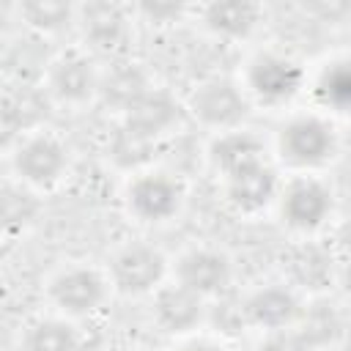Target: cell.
I'll return each mask as SVG.
<instances>
[{
    "mask_svg": "<svg viewBox=\"0 0 351 351\" xmlns=\"http://www.w3.org/2000/svg\"><path fill=\"white\" fill-rule=\"evenodd\" d=\"M337 151H340L337 132L321 115H293L277 132L280 159L299 173L321 170L337 156Z\"/></svg>",
    "mask_w": 351,
    "mask_h": 351,
    "instance_id": "obj_1",
    "label": "cell"
},
{
    "mask_svg": "<svg viewBox=\"0 0 351 351\" xmlns=\"http://www.w3.org/2000/svg\"><path fill=\"white\" fill-rule=\"evenodd\" d=\"M304 85H307L304 69L291 55H282L274 49L258 52L247 63L244 82H241L247 99L269 110L291 104L304 90Z\"/></svg>",
    "mask_w": 351,
    "mask_h": 351,
    "instance_id": "obj_2",
    "label": "cell"
},
{
    "mask_svg": "<svg viewBox=\"0 0 351 351\" xmlns=\"http://www.w3.org/2000/svg\"><path fill=\"white\" fill-rule=\"evenodd\" d=\"M277 206H280L282 222L293 233H315L332 217L335 195H332V186L326 181H321L318 176L302 173V176H293L288 184L280 186Z\"/></svg>",
    "mask_w": 351,
    "mask_h": 351,
    "instance_id": "obj_3",
    "label": "cell"
},
{
    "mask_svg": "<svg viewBox=\"0 0 351 351\" xmlns=\"http://www.w3.org/2000/svg\"><path fill=\"white\" fill-rule=\"evenodd\" d=\"M11 165L25 186L52 189L69 173V148L49 132H33L16 143Z\"/></svg>",
    "mask_w": 351,
    "mask_h": 351,
    "instance_id": "obj_4",
    "label": "cell"
},
{
    "mask_svg": "<svg viewBox=\"0 0 351 351\" xmlns=\"http://www.w3.org/2000/svg\"><path fill=\"white\" fill-rule=\"evenodd\" d=\"M252 101L247 99L244 88L228 77H208L197 82L189 93V112L217 132L239 129L241 121L250 115Z\"/></svg>",
    "mask_w": 351,
    "mask_h": 351,
    "instance_id": "obj_5",
    "label": "cell"
},
{
    "mask_svg": "<svg viewBox=\"0 0 351 351\" xmlns=\"http://www.w3.org/2000/svg\"><path fill=\"white\" fill-rule=\"evenodd\" d=\"M184 186L173 173L165 170H140L126 186V208L132 217L148 225L173 219L181 211Z\"/></svg>",
    "mask_w": 351,
    "mask_h": 351,
    "instance_id": "obj_6",
    "label": "cell"
},
{
    "mask_svg": "<svg viewBox=\"0 0 351 351\" xmlns=\"http://www.w3.org/2000/svg\"><path fill=\"white\" fill-rule=\"evenodd\" d=\"M167 261L162 250L145 241H129L110 258V280L123 296H143L162 285Z\"/></svg>",
    "mask_w": 351,
    "mask_h": 351,
    "instance_id": "obj_7",
    "label": "cell"
},
{
    "mask_svg": "<svg viewBox=\"0 0 351 351\" xmlns=\"http://www.w3.org/2000/svg\"><path fill=\"white\" fill-rule=\"evenodd\" d=\"M74 22L80 25L85 44L107 55H121L132 36V14L121 3H85L74 8Z\"/></svg>",
    "mask_w": 351,
    "mask_h": 351,
    "instance_id": "obj_8",
    "label": "cell"
},
{
    "mask_svg": "<svg viewBox=\"0 0 351 351\" xmlns=\"http://www.w3.org/2000/svg\"><path fill=\"white\" fill-rule=\"evenodd\" d=\"M107 280L90 266H66L52 274L47 293L49 302L66 315H90L107 299Z\"/></svg>",
    "mask_w": 351,
    "mask_h": 351,
    "instance_id": "obj_9",
    "label": "cell"
},
{
    "mask_svg": "<svg viewBox=\"0 0 351 351\" xmlns=\"http://www.w3.org/2000/svg\"><path fill=\"white\" fill-rule=\"evenodd\" d=\"M47 90L55 101L80 107L99 93V69L82 49L60 52L47 69Z\"/></svg>",
    "mask_w": 351,
    "mask_h": 351,
    "instance_id": "obj_10",
    "label": "cell"
},
{
    "mask_svg": "<svg viewBox=\"0 0 351 351\" xmlns=\"http://www.w3.org/2000/svg\"><path fill=\"white\" fill-rule=\"evenodd\" d=\"M222 189H225V200L239 214H258L277 200L280 178L277 170L269 165V159H261L255 165L222 176Z\"/></svg>",
    "mask_w": 351,
    "mask_h": 351,
    "instance_id": "obj_11",
    "label": "cell"
},
{
    "mask_svg": "<svg viewBox=\"0 0 351 351\" xmlns=\"http://www.w3.org/2000/svg\"><path fill=\"white\" fill-rule=\"evenodd\" d=\"M302 313V299L299 293L285 285V282H269L255 288L244 302H241V315L244 324L258 326L263 332L271 329H285V326H296Z\"/></svg>",
    "mask_w": 351,
    "mask_h": 351,
    "instance_id": "obj_12",
    "label": "cell"
},
{
    "mask_svg": "<svg viewBox=\"0 0 351 351\" xmlns=\"http://www.w3.org/2000/svg\"><path fill=\"white\" fill-rule=\"evenodd\" d=\"M233 277V266L225 252L211 247H192L176 263V282L195 291L197 296H219Z\"/></svg>",
    "mask_w": 351,
    "mask_h": 351,
    "instance_id": "obj_13",
    "label": "cell"
},
{
    "mask_svg": "<svg viewBox=\"0 0 351 351\" xmlns=\"http://www.w3.org/2000/svg\"><path fill=\"white\" fill-rule=\"evenodd\" d=\"M285 277L293 291H307V293H324L335 282V258L326 247L315 241H302L288 250L282 261Z\"/></svg>",
    "mask_w": 351,
    "mask_h": 351,
    "instance_id": "obj_14",
    "label": "cell"
},
{
    "mask_svg": "<svg viewBox=\"0 0 351 351\" xmlns=\"http://www.w3.org/2000/svg\"><path fill=\"white\" fill-rule=\"evenodd\" d=\"M206 315V299L181 282H167L154 291V321L167 335H186L200 326Z\"/></svg>",
    "mask_w": 351,
    "mask_h": 351,
    "instance_id": "obj_15",
    "label": "cell"
},
{
    "mask_svg": "<svg viewBox=\"0 0 351 351\" xmlns=\"http://www.w3.org/2000/svg\"><path fill=\"white\" fill-rule=\"evenodd\" d=\"M203 27L225 41L250 38L263 22V8L250 0H217L200 8Z\"/></svg>",
    "mask_w": 351,
    "mask_h": 351,
    "instance_id": "obj_16",
    "label": "cell"
},
{
    "mask_svg": "<svg viewBox=\"0 0 351 351\" xmlns=\"http://www.w3.org/2000/svg\"><path fill=\"white\" fill-rule=\"evenodd\" d=\"M208 159H211V167L222 176L233 173V170H241L247 165H255L261 159H266V145L263 140L250 132V129H230V132H219L208 148Z\"/></svg>",
    "mask_w": 351,
    "mask_h": 351,
    "instance_id": "obj_17",
    "label": "cell"
},
{
    "mask_svg": "<svg viewBox=\"0 0 351 351\" xmlns=\"http://www.w3.org/2000/svg\"><path fill=\"white\" fill-rule=\"evenodd\" d=\"M123 115H126L123 123L129 129L145 134L148 140H159L165 132L173 129V123L178 118V107H176V101L165 90H159V88L151 85Z\"/></svg>",
    "mask_w": 351,
    "mask_h": 351,
    "instance_id": "obj_18",
    "label": "cell"
},
{
    "mask_svg": "<svg viewBox=\"0 0 351 351\" xmlns=\"http://www.w3.org/2000/svg\"><path fill=\"white\" fill-rule=\"evenodd\" d=\"M41 214V200L36 189L19 184H0V239H14L27 233Z\"/></svg>",
    "mask_w": 351,
    "mask_h": 351,
    "instance_id": "obj_19",
    "label": "cell"
},
{
    "mask_svg": "<svg viewBox=\"0 0 351 351\" xmlns=\"http://www.w3.org/2000/svg\"><path fill=\"white\" fill-rule=\"evenodd\" d=\"M310 93H313L315 107H321V110H326L332 115H346L348 104H351V69H348V58H343V55L329 58L318 69V74L313 77Z\"/></svg>",
    "mask_w": 351,
    "mask_h": 351,
    "instance_id": "obj_20",
    "label": "cell"
},
{
    "mask_svg": "<svg viewBox=\"0 0 351 351\" xmlns=\"http://www.w3.org/2000/svg\"><path fill=\"white\" fill-rule=\"evenodd\" d=\"M151 88L145 71L137 63H115L107 74H99V96L126 112Z\"/></svg>",
    "mask_w": 351,
    "mask_h": 351,
    "instance_id": "obj_21",
    "label": "cell"
},
{
    "mask_svg": "<svg viewBox=\"0 0 351 351\" xmlns=\"http://www.w3.org/2000/svg\"><path fill=\"white\" fill-rule=\"evenodd\" d=\"M296 326L304 332V337L313 343V348H321V346H332L343 337L346 318H343V310L335 302L315 299L313 304H302Z\"/></svg>",
    "mask_w": 351,
    "mask_h": 351,
    "instance_id": "obj_22",
    "label": "cell"
},
{
    "mask_svg": "<svg viewBox=\"0 0 351 351\" xmlns=\"http://www.w3.org/2000/svg\"><path fill=\"white\" fill-rule=\"evenodd\" d=\"M25 351H80V337L74 326L63 318H44L27 326L22 337Z\"/></svg>",
    "mask_w": 351,
    "mask_h": 351,
    "instance_id": "obj_23",
    "label": "cell"
},
{
    "mask_svg": "<svg viewBox=\"0 0 351 351\" xmlns=\"http://www.w3.org/2000/svg\"><path fill=\"white\" fill-rule=\"evenodd\" d=\"M154 151H156V140H148L145 134L129 129L126 123L112 134L110 148H107L110 159H112L118 167H123V170H134V173H140V170L151 162Z\"/></svg>",
    "mask_w": 351,
    "mask_h": 351,
    "instance_id": "obj_24",
    "label": "cell"
},
{
    "mask_svg": "<svg viewBox=\"0 0 351 351\" xmlns=\"http://www.w3.org/2000/svg\"><path fill=\"white\" fill-rule=\"evenodd\" d=\"M19 16L27 27L38 33H58L69 22H74V5L60 0H30L19 5Z\"/></svg>",
    "mask_w": 351,
    "mask_h": 351,
    "instance_id": "obj_25",
    "label": "cell"
},
{
    "mask_svg": "<svg viewBox=\"0 0 351 351\" xmlns=\"http://www.w3.org/2000/svg\"><path fill=\"white\" fill-rule=\"evenodd\" d=\"M33 115L27 110V101L22 96H3L0 99V143H8V140H22L25 137V129L30 126Z\"/></svg>",
    "mask_w": 351,
    "mask_h": 351,
    "instance_id": "obj_26",
    "label": "cell"
},
{
    "mask_svg": "<svg viewBox=\"0 0 351 351\" xmlns=\"http://www.w3.org/2000/svg\"><path fill=\"white\" fill-rule=\"evenodd\" d=\"M258 351H315V348L299 326H285L266 332L263 340L258 343Z\"/></svg>",
    "mask_w": 351,
    "mask_h": 351,
    "instance_id": "obj_27",
    "label": "cell"
},
{
    "mask_svg": "<svg viewBox=\"0 0 351 351\" xmlns=\"http://www.w3.org/2000/svg\"><path fill=\"white\" fill-rule=\"evenodd\" d=\"M181 5H173V3H145V5H140V14H145V16H151L154 22H176L178 16H181Z\"/></svg>",
    "mask_w": 351,
    "mask_h": 351,
    "instance_id": "obj_28",
    "label": "cell"
},
{
    "mask_svg": "<svg viewBox=\"0 0 351 351\" xmlns=\"http://www.w3.org/2000/svg\"><path fill=\"white\" fill-rule=\"evenodd\" d=\"M186 351H217V348H211V346H197V348H186Z\"/></svg>",
    "mask_w": 351,
    "mask_h": 351,
    "instance_id": "obj_29",
    "label": "cell"
},
{
    "mask_svg": "<svg viewBox=\"0 0 351 351\" xmlns=\"http://www.w3.org/2000/svg\"><path fill=\"white\" fill-rule=\"evenodd\" d=\"M0 47H3V25H0Z\"/></svg>",
    "mask_w": 351,
    "mask_h": 351,
    "instance_id": "obj_30",
    "label": "cell"
}]
</instances>
